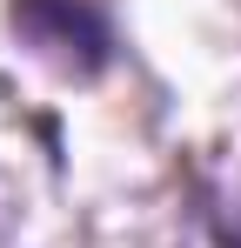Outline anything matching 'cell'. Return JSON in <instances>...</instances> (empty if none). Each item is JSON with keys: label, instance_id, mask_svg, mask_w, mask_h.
<instances>
[{"label": "cell", "instance_id": "cell-1", "mask_svg": "<svg viewBox=\"0 0 241 248\" xmlns=\"http://www.w3.org/2000/svg\"><path fill=\"white\" fill-rule=\"evenodd\" d=\"M7 14H14V34L67 74H101L114 61L107 14L87 0H7Z\"/></svg>", "mask_w": 241, "mask_h": 248}, {"label": "cell", "instance_id": "cell-2", "mask_svg": "<svg viewBox=\"0 0 241 248\" xmlns=\"http://www.w3.org/2000/svg\"><path fill=\"white\" fill-rule=\"evenodd\" d=\"M221 248H241V215H235V221H221Z\"/></svg>", "mask_w": 241, "mask_h": 248}]
</instances>
